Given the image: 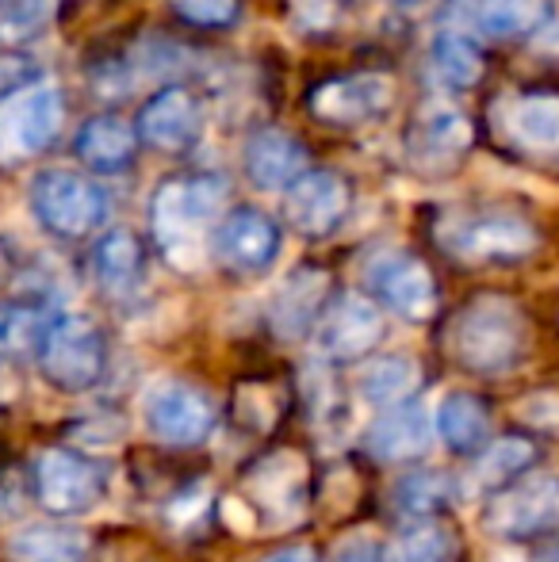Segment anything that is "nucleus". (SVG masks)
Listing matches in <instances>:
<instances>
[{
    "instance_id": "obj_1",
    "label": "nucleus",
    "mask_w": 559,
    "mask_h": 562,
    "mask_svg": "<svg viewBox=\"0 0 559 562\" xmlns=\"http://www.w3.org/2000/svg\"><path fill=\"white\" fill-rule=\"evenodd\" d=\"M533 326L529 314L499 291L471 295L460 311L448 318L445 352L468 375L499 379L517 371L529 360Z\"/></svg>"
},
{
    "instance_id": "obj_2",
    "label": "nucleus",
    "mask_w": 559,
    "mask_h": 562,
    "mask_svg": "<svg viewBox=\"0 0 559 562\" xmlns=\"http://www.w3.org/2000/svg\"><path fill=\"white\" fill-rule=\"evenodd\" d=\"M226 177L219 172H185L157 184L149 200V229L161 257L180 272H192L211 252V229L226 211Z\"/></svg>"
},
{
    "instance_id": "obj_3",
    "label": "nucleus",
    "mask_w": 559,
    "mask_h": 562,
    "mask_svg": "<svg viewBox=\"0 0 559 562\" xmlns=\"http://www.w3.org/2000/svg\"><path fill=\"white\" fill-rule=\"evenodd\" d=\"M238 497L254 525L291 528L311 509V467L303 451L272 448L238 474Z\"/></svg>"
},
{
    "instance_id": "obj_4",
    "label": "nucleus",
    "mask_w": 559,
    "mask_h": 562,
    "mask_svg": "<svg viewBox=\"0 0 559 562\" xmlns=\"http://www.w3.org/2000/svg\"><path fill=\"white\" fill-rule=\"evenodd\" d=\"M38 375L62 394H85L100 386L108 371L104 329L89 314H54L35 348Z\"/></svg>"
},
{
    "instance_id": "obj_5",
    "label": "nucleus",
    "mask_w": 559,
    "mask_h": 562,
    "mask_svg": "<svg viewBox=\"0 0 559 562\" xmlns=\"http://www.w3.org/2000/svg\"><path fill=\"white\" fill-rule=\"evenodd\" d=\"M437 241L448 257L463 260V265H517L540 249L537 226L525 215L499 207L440 218Z\"/></svg>"
},
{
    "instance_id": "obj_6",
    "label": "nucleus",
    "mask_w": 559,
    "mask_h": 562,
    "mask_svg": "<svg viewBox=\"0 0 559 562\" xmlns=\"http://www.w3.org/2000/svg\"><path fill=\"white\" fill-rule=\"evenodd\" d=\"M483 528L494 540L506 543H533L559 536V474H517L502 490L487 497Z\"/></svg>"
},
{
    "instance_id": "obj_7",
    "label": "nucleus",
    "mask_w": 559,
    "mask_h": 562,
    "mask_svg": "<svg viewBox=\"0 0 559 562\" xmlns=\"http://www.w3.org/2000/svg\"><path fill=\"white\" fill-rule=\"evenodd\" d=\"M31 215L54 237H89L112 215L108 192L74 169H43L31 180Z\"/></svg>"
},
{
    "instance_id": "obj_8",
    "label": "nucleus",
    "mask_w": 559,
    "mask_h": 562,
    "mask_svg": "<svg viewBox=\"0 0 559 562\" xmlns=\"http://www.w3.org/2000/svg\"><path fill=\"white\" fill-rule=\"evenodd\" d=\"M66 100L46 77L0 97V161H27L43 154L62 131Z\"/></svg>"
},
{
    "instance_id": "obj_9",
    "label": "nucleus",
    "mask_w": 559,
    "mask_h": 562,
    "mask_svg": "<svg viewBox=\"0 0 559 562\" xmlns=\"http://www.w3.org/2000/svg\"><path fill=\"white\" fill-rule=\"evenodd\" d=\"M365 288L380 306L399 314L411 326H425L437 318L440 291L429 265L406 249H380L365 260Z\"/></svg>"
},
{
    "instance_id": "obj_10",
    "label": "nucleus",
    "mask_w": 559,
    "mask_h": 562,
    "mask_svg": "<svg viewBox=\"0 0 559 562\" xmlns=\"http://www.w3.org/2000/svg\"><path fill=\"white\" fill-rule=\"evenodd\" d=\"M108 494V467L74 448H46L35 459V497L51 517H85Z\"/></svg>"
},
{
    "instance_id": "obj_11",
    "label": "nucleus",
    "mask_w": 559,
    "mask_h": 562,
    "mask_svg": "<svg viewBox=\"0 0 559 562\" xmlns=\"http://www.w3.org/2000/svg\"><path fill=\"white\" fill-rule=\"evenodd\" d=\"M142 422L165 448H200L215 432L219 409L211 394L185 379H161L142 398Z\"/></svg>"
},
{
    "instance_id": "obj_12",
    "label": "nucleus",
    "mask_w": 559,
    "mask_h": 562,
    "mask_svg": "<svg viewBox=\"0 0 559 562\" xmlns=\"http://www.w3.org/2000/svg\"><path fill=\"white\" fill-rule=\"evenodd\" d=\"M314 348H318V360L326 363H357L380 348L383 334V311L376 299L365 295H337L326 303L322 318L314 322Z\"/></svg>"
},
{
    "instance_id": "obj_13",
    "label": "nucleus",
    "mask_w": 559,
    "mask_h": 562,
    "mask_svg": "<svg viewBox=\"0 0 559 562\" xmlns=\"http://www.w3.org/2000/svg\"><path fill=\"white\" fill-rule=\"evenodd\" d=\"M283 234L277 218H269L257 207H234L223 211V218L211 229V257L231 276H265L280 257Z\"/></svg>"
},
{
    "instance_id": "obj_14",
    "label": "nucleus",
    "mask_w": 559,
    "mask_h": 562,
    "mask_svg": "<svg viewBox=\"0 0 559 562\" xmlns=\"http://www.w3.org/2000/svg\"><path fill=\"white\" fill-rule=\"evenodd\" d=\"M349 180L334 169H303L288 188H283V218L299 237H322L337 234L349 215Z\"/></svg>"
},
{
    "instance_id": "obj_15",
    "label": "nucleus",
    "mask_w": 559,
    "mask_h": 562,
    "mask_svg": "<svg viewBox=\"0 0 559 562\" xmlns=\"http://www.w3.org/2000/svg\"><path fill=\"white\" fill-rule=\"evenodd\" d=\"M138 142L157 154H188L203 134V104L188 85H165L142 104L135 119Z\"/></svg>"
},
{
    "instance_id": "obj_16",
    "label": "nucleus",
    "mask_w": 559,
    "mask_h": 562,
    "mask_svg": "<svg viewBox=\"0 0 559 562\" xmlns=\"http://www.w3.org/2000/svg\"><path fill=\"white\" fill-rule=\"evenodd\" d=\"M395 104V81L388 74H349L322 81L311 92V115L329 126H365Z\"/></svg>"
},
{
    "instance_id": "obj_17",
    "label": "nucleus",
    "mask_w": 559,
    "mask_h": 562,
    "mask_svg": "<svg viewBox=\"0 0 559 562\" xmlns=\"http://www.w3.org/2000/svg\"><path fill=\"white\" fill-rule=\"evenodd\" d=\"M433 417L425 414L418 402H399L388 406L360 437V456L372 459L380 467H403L418 463L433 448Z\"/></svg>"
},
{
    "instance_id": "obj_18",
    "label": "nucleus",
    "mask_w": 559,
    "mask_h": 562,
    "mask_svg": "<svg viewBox=\"0 0 559 562\" xmlns=\"http://www.w3.org/2000/svg\"><path fill=\"white\" fill-rule=\"evenodd\" d=\"M499 134L525 157L559 161V92H525L499 104Z\"/></svg>"
},
{
    "instance_id": "obj_19",
    "label": "nucleus",
    "mask_w": 559,
    "mask_h": 562,
    "mask_svg": "<svg viewBox=\"0 0 559 562\" xmlns=\"http://www.w3.org/2000/svg\"><path fill=\"white\" fill-rule=\"evenodd\" d=\"M476 142V131H471V119L452 104H425L418 115H414L411 131H406V157L414 165H456Z\"/></svg>"
},
{
    "instance_id": "obj_20",
    "label": "nucleus",
    "mask_w": 559,
    "mask_h": 562,
    "mask_svg": "<svg viewBox=\"0 0 559 562\" xmlns=\"http://www.w3.org/2000/svg\"><path fill=\"white\" fill-rule=\"evenodd\" d=\"M329 303V276L322 268H295L280 291L272 295L269 306V326L283 340H299L314 329Z\"/></svg>"
},
{
    "instance_id": "obj_21",
    "label": "nucleus",
    "mask_w": 559,
    "mask_h": 562,
    "mask_svg": "<svg viewBox=\"0 0 559 562\" xmlns=\"http://www.w3.org/2000/svg\"><path fill=\"white\" fill-rule=\"evenodd\" d=\"M77 157H81L85 169L100 172V177H120L135 165L138 154V131L135 123H127L123 115H92L85 119V126L77 131L74 142Z\"/></svg>"
},
{
    "instance_id": "obj_22",
    "label": "nucleus",
    "mask_w": 559,
    "mask_h": 562,
    "mask_svg": "<svg viewBox=\"0 0 559 562\" xmlns=\"http://www.w3.org/2000/svg\"><path fill=\"white\" fill-rule=\"evenodd\" d=\"M491 429H494L491 402L476 391H448L437 402V409H433V432L456 456H476L491 440Z\"/></svg>"
},
{
    "instance_id": "obj_23",
    "label": "nucleus",
    "mask_w": 559,
    "mask_h": 562,
    "mask_svg": "<svg viewBox=\"0 0 559 562\" xmlns=\"http://www.w3.org/2000/svg\"><path fill=\"white\" fill-rule=\"evenodd\" d=\"M242 165H246V177L254 180L257 188H265V192H283V188L306 169V146L295 134L265 126V131H254L246 138Z\"/></svg>"
},
{
    "instance_id": "obj_24",
    "label": "nucleus",
    "mask_w": 559,
    "mask_h": 562,
    "mask_svg": "<svg viewBox=\"0 0 559 562\" xmlns=\"http://www.w3.org/2000/svg\"><path fill=\"white\" fill-rule=\"evenodd\" d=\"M92 276L108 295H131L146 276V249L138 234L127 226H115L92 245Z\"/></svg>"
},
{
    "instance_id": "obj_25",
    "label": "nucleus",
    "mask_w": 559,
    "mask_h": 562,
    "mask_svg": "<svg viewBox=\"0 0 559 562\" xmlns=\"http://www.w3.org/2000/svg\"><path fill=\"white\" fill-rule=\"evenodd\" d=\"M425 371L414 356L406 352H388V356H372L365 368L357 371V391L365 402L388 409L399 402H411L422 391Z\"/></svg>"
},
{
    "instance_id": "obj_26",
    "label": "nucleus",
    "mask_w": 559,
    "mask_h": 562,
    "mask_svg": "<svg viewBox=\"0 0 559 562\" xmlns=\"http://www.w3.org/2000/svg\"><path fill=\"white\" fill-rule=\"evenodd\" d=\"M540 459V448L533 437L525 432H506L499 440H487L483 448L471 456V486L483 490V494H494L506 482H514L517 474L533 471V463Z\"/></svg>"
},
{
    "instance_id": "obj_27",
    "label": "nucleus",
    "mask_w": 559,
    "mask_h": 562,
    "mask_svg": "<svg viewBox=\"0 0 559 562\" xmlns=\"http://www.w3.org/2000/svg\"><path fill=\"white\" fill-rule=\"evenodd\" d=\"M429 66L445 89L452 92H468L483 81L487 74V58L479 50V43L463 31H437L429 43Z\"/></svg>"
},
{
    "instance_id": "obj_28",
    "label": "nucleus",
    "mask_w": 559,
    "mask_h": 562,
    "mask_svg": "<svg viewBox=\"0 0 559 562\" xmlns=\"http://www.w3.org/2000/svg\"><path fill=\"white\" fill-rule=\"evenodd\" d=\"M452 497H456V482L445 471H429V467L399 474L388 490V505L403 520L440 517L452 505Z\"/></svg>"
},
{
    "instance_id": "obj_29",
    "label": "nucleus",
    "mask_w": 559,
    "mask_h": 562,
    "mask_svg": "<svg viewBox=\"0 0 559 562\" xmlns=\"http://www.w3.org/2000/svg\"><path fill=\"white\" fill-rule=\"evenodd\" d=\"M12 562H85L89 536L69 525H27L8 540Z\"/></svg>"
},
{
    "instance_id": "obj_30",
    "label": "nucleus",
    "mask_w": 559,
    "mask_h": 562,
    "mask_svg": "<svg viewBox=\"0 0 559 562\" xmlns=\"http://www.w3.org/2000/svg\"><path fill=\"white\" fill-rule=\"evenodd\" d=\"M283 409H288V398H283L280 383H238L231 402V417L254 437H265L283 422Z\"/></svg>"
},
{
    "instance_id": "obj_31",
    "label": "nucleus",
    "mask_w": 559,
    "mask_h": 562,
    "mask_svg": "<svg viewBox=\"0 0 559 562\" xmlns=\"http://www.w3.org/2000/svg\"><path fill=\"white\" fill-rule=\"evenodd\" d=\"M395 551L403 562H456V532L440 517L406 520Z\"/></svg>"
},
{
    "instance_id": "obj_32",
    "label": "nucleus",
    "mask_w": 559,
    "mask_h": 562,
    "mask_svg": "<svg viewBox=\"0 0 559 562\" xmlns=\"http://www.w3.org/2000/svg\"><path fill=\"white\" fill-rule=\"evenodd\" d=\"M545 4L540 0H483L479 8V27L494 38H522L540 27Z\"/></svg>"
},
{
    "instance_id": "obj_33",
    "label": "nucleus",
    "mask_w": 559,
    "mask_h": 562,
    "mask_svg": "<svg viewBox=\"0 0 559 562\" xmlns=\"http://www.w3.org/2000/svg\"><path fill=\"white\" fill-rule=\"evenodd\" d=\"M54 0H0V38L4 43H23L35 38L51 23Z\"/></svg>"
},
{
    "instance_id": "obj_34",
    "label": "nucleus",
    "mask_w": 559,
    "mask_h": 562,
    "mask_svg": "<svg viewBox=\"0 0 559 562\" xmlns=\"http://www.w3.org/2000/svg\"><path fill=\"white\" fill-rule=\"evenodd\" d=\"M169 4L192 27H231L242 15L238 0H169Z\"/></svg>"
},
{
    "instance_id": "obj_35",
    "label": "nucleus",
    "mask_w": 559,
    "mask_h": 562,
    "mask_svg": "<svg viewBox=\"0 0 559 562\" xmlns=\"http://www.w3.org/2000/svg\"><path fill=\"white\" fill-rule=\"evenodd\" d=\"M329 562H403L399 551L391 543H380V540H349L337 548V555Z\"/></svg>"
},
{
    "instance_id": "obj_36",
    "label": "nucleus",
    "mask_w": 559,
    "mask_h": 562,
    "mask_svg": "<svg viewBox=\"0 0 559 562\" xmlns=\"http://www.w3.org/2000/svg\"><path fill=\"white\" fill-rule=\"evenodd\" d=\"M38 77L43 74L35 69V61L20 58V54H4V58H0V97H8V92L23 89V85L38 81Z\"/></svg>"
},
{
    "instance_id": "obj_37",
    "label": "nucleus",
    "mask_w": 559,
    "mask_h": 562,
    "mask_svg": "<svg viewBox=\"0 0 559 562\" xmlns=\"http://www.w3.org/2000/svg\"><path fill=\"white\" fill-rule=\"evenodd\" d=\"M291 8H295V15L303 23H311V27H326L329 15H334L337 0H291Z\"/></svg>"
},
{
    "instance_id": "obj_38",
    "label": "nucleus",
    "mask_w": 559,
    "mask_h": 562,
    "mask_svg": "<svg viewBox=\"0 0 559 562\" xmlns=\"http://www.w3.org/2000/svg\"><path fill=\"white\" fill-rule=\"evenodd\" d=\"M257 562H322V559L311 543H283V548L269 551V555L257 559Z\"/></svg>"
},
{
    "instance_id": "obj_39",
    "label": "nucleus",
    "mask_w": 559,
    "mask_h": 562,
    "mask_svg": "<svg viewBox=\"0 0 559 562\" xmlns=\"http://www.w3.org/2000/svg\"><path fill=\"white\" fill-rule=\"evenodd\" d=\"M383 4H395V8H414V4H422V0H383Z\"/></svg>"
}]
</instances>
